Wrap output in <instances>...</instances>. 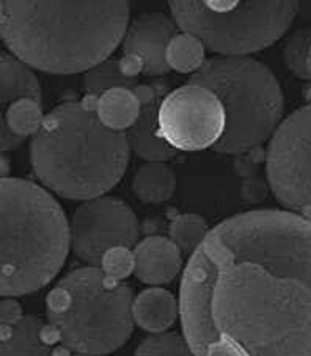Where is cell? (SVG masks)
I'll list each match as a JSON object with an SVG mask.
<instances>
[{"label":"cell","mask_w":311,"mask_h":356,"mask_svg":"<svg viewBox=\"0 0 311 356\" xmlns=\"http://www.w3.org/2000/svg\"><path fill=\"white\" fill-rule=\"evenodd\" d=\"M178 311L180 305L176 298L161 287H150L140 292L132 306L134 322L152 334L166 333L175 323Z\"/></svg>","instance_id":"5bb4252c"},{"label":"cell","mask_w":311,"mask_h":356,"mask_svg":"<svg viewBox=\"0 0 311 356\" xmlns=\"http://www.w3.org/2000/svg\"><path fill=\"white\" fill-rule=\"evenodd\" d=\"M0 352V356H51L41 318L24 316L13 327H2Z\"/></svg>","instance_id":"e0dca14e"},{"label":"cell","mask_w":311,"mask_h":356,"mask_svg":"<svg viewBox=\"0 0 311 356\" xmlns=\"http://www.w3.org/2000/svg\"><path fill=\"white\" fill-rule=\"evenodd\" d=\"M193 353L230 341L246 356H311V222L288 211L237 213L189 257L180 291Z\"/></svg>","instance_id":"6da1fadb"},{"label":"cell","mask_w":311,"mask_h":356,"mask_svg":"<svg viewBox=\"0 0 311 356\" xmlns=\"http://www.w3.org/2000/svg\"><path fill=\"white\" fill-rule=\"evenodd\" d=\"M266 157L267 181L277 201L311 222V104L282 121Z\"/></svg>","instance_id":"ba28073f"},{"label":"cell","mask_w":311,"mask_h":356,"mask_svg":"<svg viewBox=\"0 0 311 356\" xmlns=\"http://www.w3.org/2000/svg\"><path fill=\"white\" fill-rule=\"evenodd\" d=\"M138 97L134 93V90L127 88H115L104 93L96 101V113L97 118L107 129L115 132L129 131L136 124L140 115Z\"/></svg>","instance_id":"ac0fdd59"},{"label":"cell","mask_w":311,"mask_h":356,"mask_svg":"<svg viewBox=\"0 0 311 356\" xmlns=\"http://www.w3.org/2000/svg\"><path fill=\"white\" fill-rule=\"evenodd\" d=\"M127 135L97 118L96 104L65 102L51 110L30 143L42 186L66 200L90 201L117 186L129 162Z\"/></svg>","instance_id":"3957f363"},{"label":"cell","mask_w":311,"mask_h":356,"mask_svg":"<svg viewBox=\"0 0 311 356\" xmlns=\"http://www.w3.org/2000/svg\"><path fill=\"white\" fill-rule=\"evenodd\" d=\"M8 162H7V157L2 156V179H7V175H8Z\"/></svg>","instance_id":"83f0119b"},{"label":"cell","mask_w":311,"mask_h":356,"mask_svg":"<svg viewBox=\"0 0 311 356\" xmlns=\"http://www.w3.org/2000/svg\"><path fill=\"white\" fill-rule=\"evenodd\" d=\"M21 99H33L42 104L38 79L30 70V66L22 63L13 54L2 52V58H0V102H2V112L7 110L11 104Z\"/></svg>","instance_id":"9a60e30c"},{"label":"cell","mask_w":311,"mask_h":356,"mask_svg":"<svg viewBox=\"0 0 311 356\" xmlns=\"http://www.w3.org/2000/svg\"><path fill=\"white\" fill-rule=\"evenodd\" d=\"M178 26L162 13H143L127 27L123 42V54L136 57L142 63L145 76H162L170 71L167 49Z\"/></svg>","instance_id":"8fae6325"},{"label":"cell","mask_w":311,"mask_h":356,"mask_svg":"<svg viewBox=\"0 0 311 356\" xmlns=\"http://www.w3.org/2000/svg\"><path fill=\"white\" fill-rule=\"evenodd\" d=\"M42 104L33 99H21L11 104L2 112L0 120V140L2 149L11 151L19 148L29 135H35L45 121Z\"/></svg>","instance_id":"2e32d148"},{"label":"cell","mask_w":311,"mask_h":356,"mask_svg":"<svg viewBox=\"0 0 311 356\" xmlns=\"http://www.w3.org/2000/svg\"><path fill=\"white\" fill-rule=\"evenodd\" d=\"M189 83L212 91L227 126L214 151L241 154L272 137L283 116V93L269 67L250 57L207 60Z\"/></svg>","instance_id":"8992f818"},{"label":"cell","mask_w":311,"mask_h":356,"mask_svg":"<svg viewBox=\"0 0 311 356\" xmlns=\"http://www.w3.org/2000/svg\"><path fill=\"white\" fill-rule=\"evenodd\" d=\"M137 278L150 286H162L172 282L182 267L181 250L172 238L151 236L134 247Z\"/></svg>","instance_id":"4fadbf2b"},{"label":"cell","mask_w":311,"mask_h":356,"mask_svg":"<svg viewBox=\"0 0 311 356\" xmlns=\"http://www.w3.org/2000/svg\"><path fill=\"white\" fill-rule=\"evenodd\" d=\"M311 51V26L292 32L283 47V57L288 70L302 81H311L308 58Z\"/></svg>","instance_id":"603a6c76"},{"label":"cell","mask_w":311,"mask_h":356,"mask_svg":"<svg viewBox=\"0 0 311 356\" xmlns=\"http://www.w3.org/2000/svg\"><path fill=\"white\" fill-rule=\"evenodd\" d=\"M176 188V176L164 162H148L134 175L132 190L137 198L148 204H159L170 200Z\"/></svg>","instance_id":"d6986e66"},{"label":"cell","mask_w":311,"mask_h":356,"mask_svg":"<svg viewBox=\"0 0 311 356\" xmlns=\"http://www.w3.org/2000/svg\"><path fill=\"white\" fill-rule=\"evenodd\" d=\"M24 317L19 303L13 298H3L2 302V327H13Z\"/></svg>","instance_id":"484cf974"},{"label":"cell","mask_w":311,"mask_h":356,"mask_svg":"<svg viewBox=\"0 0 311 356\" xmlns=\"http://www.w3.org/2000/svg\"><path fill=\"white\" fill-rule=\"evenodd\" d=\"M138 222L129 204L113 196L85 201L71 220V248L82 262L99 267L113 248L136 247Z\"/></svg>","instance_id":"30bf717a"},{"label":"cell","mask_w":311,"mask_h":356,"mask_svg":"<svg viewBox=\"0 0 311 356\" xmlns=\"http://www.w3.org/2000/svg\"><path fill=\"white\" fill-rule=\"evenodd\" d=\"M134 356H197L184 334L166 331L151 334L140 343Z\"/></svg>","instance_id":"cb8c5ba5"},{"label":"cell","mask_w":311,"mask_h":356,"mask_svg":"<svg viewBox=\"0 0 311 356\" xmlns=\"http://www.w3.org/2000/svg\"><path fill=\"white\" fill-rule=\"evenodd\" d=\"M99 268L109 276V278L123 282L127 276L134 272V268H136L134 251L125 247H118L107 251L106 256L102 257Z\"/></svg>","instance_id":"d4e9b609"},{"label":"cell","mask_w":311,"mask_h":356,"mask_svg":"<svg viewBox=\"0 0 311 356\" xmlns=\"http://www.w3.org/2000/svg\"><path fill=\"white\" fill-rule=\"evenodd\" d=\"M137 79H129L121 70L120 60H106L93 70L87 71L83 79V88L88 96L101 97L107 91L115 88L136 90Z\"/></svg>","instance_id":"ffe728a7"},{"label":"cell","mask_w":311,"mask_h":356,"mask_svg":"<svg viewBox=\"0 0 311 356\" xmlns=\"http://www.w3.org/2000/svg\"><path fill=\"white\" fill-rule=\"evenodd\" d=\"M127 22L129 2H0V35L10 52L51 74L101 65L126 36Z\"/></svg>","instance_id":"7a4b0ae2"},{"label":"cell","mask_w":311,"mask_h":356,"mask_svg":"<svg viewBox=\"0 0 311 356\" xmlns=\"http://www.w3.org/2000/svg\"><path fill=\"white\" fill-rule=\"evenodd\" d=\"M227 126L218 97L205 87L187 83L170 91L159 110V134L176 151L214 148Z\"/></svg>","instance_id":"9c48e42d"},{"label":"cell","mask_w":311,"mask_h":356,"mask_svg":"<svg viewBox=\"0 0 311 356\" xmlns=\"http://www.w3.org/2000/svg\"><path fill=\"white\" fill-rule=\"evenodd\" d=\"M308 67H310V72H311V51H310V58H308Z\"/></svg>","instance_id":"f1b7e54d"},{"label":"cell","mask_w":311,"mask_h":356,"mask_svg":"<svg viewBox=\"0 0 311 356\" xmlns=\"http://www.w3.org/2000/svg\"><path fill=\"white\" fill-rule=\"evenodd\" d=\"M205 46L198 38L189 33H178L167 49V63L170 70L181 74L197 72L205 61Z\"/></svg>","instance_id":"44dd1931"},{"label":"cell","mask_w":311,"mask_h":356,"mask_svg":"<svg viewBox=\"0 0 311 356\" xmlns=\"http://www.w3.org/2000/svg\"><path fill=\"white\" fill-rule=\"evenodd\" d=\"M168 234L182 254L192 256L209 234V226L197 213H181L172 220Z\"/></svg>","instance_id":"7402d4cb"},{"label":"cell","mask_w":311,"mask_h":356,"mask_svg":"<svg viewBox=\"0 0 311 356\" xmlns=\"http://www.w3.org/2000/svg\"><path fill=\"white\" fill-rule=\"evenodd\" d=\"M168 5L182 33L193 35L209 51L227 57H242L269 47L282 38L298 11V3L291 0H178Z\"/></svg>","instance_id":"52a82bcc"},{"label":"cell","mask_w":311,"mask_h":356,"mask_svg":"<svg viewBox=\"0 0 311 356\" xmlns=\"http://www.w3.org/2000/svg\"><path fill=\"white\" fill-rule=\"evenodd\" d=\"M134 93L142 104V108L136 124L126 134L131 149L148 162L166 163L172 161L180 152L173 149L159 134V110L162 101L168 95L167 88L164 85H143L134 90Z\"/></svg>","instance_id":"7c38bea8"},{"label":"cell","mask_w":311,"mask_h":356,"mask_svg":"<svg viewBox=\"0 0 311 356\" xmlns=\"http://www.w3.org/2000/svg\"><path fill=\"white\" fill-rule=\"evenodd\" d=\"M134 300L131 286L87 266L57 282L46 298V311L66 348L99 356L115 352L131 337Z\"/></svg>","instance_id":"5b68a950"},{"label":"cell","mask_w":311,"mask_h":356,"mask_svg":"<svg viewBox=\"0 0 311 356\" xmlns=\"http://www.w3.org/2000/svg\"><path fill=\"white\" fill-rule=\"evenodd\" d=\"M71 247V226L54 196L33 182L2 179V278L15 298L56 278Z\"/></svg>","instance_id":"277c9868"},{"label":"cell","mask_w":311,"mask_h":356,"mask_svg":"<svg viewBox=\"0 0 311 356\" xmlns=\"http://www.w3.org/2000/svg\"><path fill=\"white\" fill-rule=\"evenodd\" d=\"M203 356H246L239 348H237L234 343L230 341H218L207 348V352Z\"/></svg>","instance_id":"4316f807"}]
</instances>
